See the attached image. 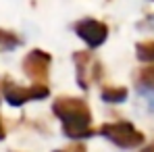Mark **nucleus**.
Masks as SVG:
<instances>
[{
  "label": "nucleus",
  "mask_w": 154,
  "mask_h": 152,
  "mask_svg": "<svg viewBox=\"0 0 154 152\" xmlns=\"http://www.w3.org/2000/svg\"><path fill=\"white\" fill-rule=\"evenodd\" d=\"M75 31H77V36H79L85 44H90L92 48L100 46L104 40H106V33H108V31H106V25L100 23V21H94V19H85V21L77 23Z\"/></svg>",
  "instance_id": "1"
},
{
  "label": "nucleus",
  "mask_w": 154,
  "mask_h": 152,
  "mask_svg": "<svg viewBox=\"0 0 154 152\" xmlns=\"http://www.w3.org/2000/svg\"><path fill=\"white\" fill-rule=\"evenodd\" d=\"M137 54H140V58H144V60L154 58V42L152 44H140V46H137Z\"/></svg>",
  "instance_id": "3"
},
{
  "label": "nucleus",
  "mask_w": 154,
  "mask_h": 152,
  "mask_svg": "<svg viewBox=\"0 0 154 152\" xmlns=\"http://www.w3.org/2000/svg\"><path fill=\"white\" fill-rule=\"evenodd\" d=\"M17 44H19V38H17L15 33L0 29V46H2V48H15Z\"/></svg>",
  "instance_id": "2"
}]
</instances>
